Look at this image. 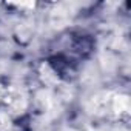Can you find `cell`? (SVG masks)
I'll list each match as a JSON object with an SVG mask.
<instances>
[{
  "label": "cell",
  "mask_w": 131,
  "mask_h": 131,
  "mask_svg": "<svg viewBox=\"0 0 131 131\" xmlns=\"http://www.w3.org/2000/svg\"><path fill=\"white\" fill-rule=\"evenodd\" d=\"M3 96H5V88H3L2 85H0V102L3 100Z\"/></svg>",
  "instance_id": "cell-1"
}]
</instances>
